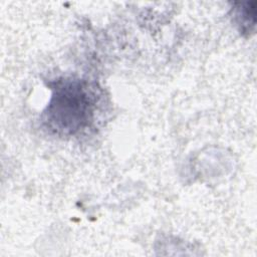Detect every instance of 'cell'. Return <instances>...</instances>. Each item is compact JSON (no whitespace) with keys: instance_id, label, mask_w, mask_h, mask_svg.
<instances>
[{"instance_id":"2","label":"cell","mask_w":257,"mask_h":257,"mask_svg":"<svg viewBox=\"0 0 257 257\" xmlns=\"http://www.w3.org/2000/svg\"><path fill=\"white\" fill-rule=\"evenodd\" d=\"M256 2L239 3L235 11V18L237 24L240 26L242 32H250L256 23Z\"/></svg>"},{"instance_id":"1","label":"cell","mask_w":257,"mask_h":257,"mask_svg":"<svg viewBox=\"0 0 257 257\" xmlns=\"http://www.w3.org/2000/svg\"><path fill=\"white\" fill-rule=\"evenodd\" d=\"M51 89V98L41 115L49 133L69 137L89 125L97 98L87 81L62 78L56 80Z\"/></svg>"}]
</instances>
